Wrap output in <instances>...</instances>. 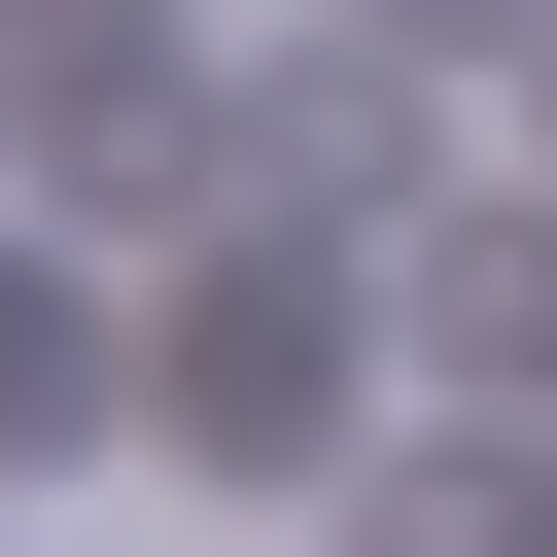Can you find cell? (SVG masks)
Here are the masks:
<instances>
[{
  "instance_id": "1",
  "label": "cell",
  "mask_w": 557,
  "mask_h": 557,
  "mask_svg": "<svg viewBox=\"0 0 557 557\" xmlns=\"http://www.w3.org/2000/svg\"><path fill=\"white\" fill-rule=\"evenodd\" d=\"M0 139H35V174H174V139H209L174 0H0Z\"/></svg>"
},
{
  "instance_id": "2",
  "label": "cell",
  "mask_w": 557,
  "mask_h": 557,
  "mask_svg": "<svg viewBox=\"0 0 557 557\" xmlns=\"http://www.w3.org/2000/svg\"><path fill=\"white\" fill-rule=\"evenodd\" d=\"M313 313H348L313 244H209V278H174V418H209V453H313V383H348Z\"/></svg>"
},
{
  "instance_id": "3",
  "label": "cell",
  "mask_w": 557,
  "mask_h": 557,
  "mask_svg": "<svg viewBox=\"0 0 557 557\" xmlns=\"http://www.w3.org/2000/svg\"><path fill=\"white\" fill-rule=\"evenodd\" d=\"M0 453H70V278L0 244Z\"/></svg>"
},
{
  "instance_id": "4",
  "label": "cell",
  "mask_w": 557,
  "mask_h": 557,
  "mask_svg": "<svg viewBox=\"0 0 557 557\" xmlns=\"http://www.w3.org/2000/svg\"><path fill=\"white\" fill-rule=\"evenodd\" d=\"M522 35H557V0H522Z\"/></svg>"
}]
</instances>
